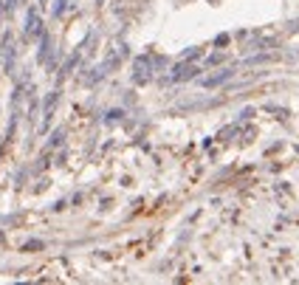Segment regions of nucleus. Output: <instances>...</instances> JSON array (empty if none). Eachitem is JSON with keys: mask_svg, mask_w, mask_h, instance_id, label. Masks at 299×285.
Listing matches in <instances>:
<instances>
[{"mask_svg": "<svg viewBox=\"0 0 299 285\" xmlns=\"http://www.w3.org/2000/svg\"><path fill=\"white\" fill-rule=\"evenodd\" d=\"M40 32V17H37V12H28V17H26V34L32 37V34H37Z\"/></svg>", "mask_w": 299, "mask_h": 285, "instance_id": "obj_1", "label": "nucleus"}, {"mask_svg": "<svg viewBox=\"0 0 299 285\" xmlns=\"http://www.w3.org/2000/svg\"><path fill=\"white\" fill-rule=\"evenodd\" d=\"M48 48H51V37H48V34H42V46H40V62L48 56Z\"/></svg>", "mask_w": 299, "mask_h": 285, "instance_id": "obj_2", "label": "nucleus"}, {"mask_svg": "<svg viewBox=\"0 0 299 285\" xmlns=\"http://www.w3.org/2000/svg\"><path fill=\"white\" fill-rule=\"evenodd\" d=\"M40 3H46V0H40Z\"/></svg>", "mask_w": 299, "mask_h": 285, "instance_id": "obj_3", "label": "nucleus"}, {"mask_svg": "<svg viewBox=\"0 0 299 285\" xmlns=\"http://www.w3.org/2000/svg\"><path fill=\"white\" fill-rule=\"evenodd\" d=\"M99 3H102V0H99Z\"/></svg>", "mask_w": 299, "mask_h": 285, "instance_id": "obj_4", "label": "nucleus"}]
</instances>
